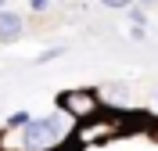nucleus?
<instances>
[{
    "label": "nucleus",
    "instance_id": "obj_5",
    "mask_svg": "<svg viewBox=\"0 0 158 151\" xmlns=\"http://www.w3.org/2000/svg\"><path fill=\"white\" fill-rule=\"evenodd\" d=\"M126 18H129V25H148V11L140 7V4H129V7H126Z\"/></svg>",
    "mask_w": 158,
    "mask_h": 151
},
{
    "label": "nucleus",
    "instance_id": "obj_2",
    "mask_svg": "<svg viewBox=\"0 0 158 151\" xmlns=\"http://www.w3.org/2000/svg\"><path fill=\"white\" fill-rule=\"evenodd\" d=\"M54 108L61 115H69L72 122H83L101 111V97H97V90H61L54 97Z\"/></svg>",
    "mask_w": 158,
    "mask_h": 151
},
{
    "label": "nucleus",
    "instance_id": "obj_6",
    "mask_svg": "<svg viewBox=\"0 0 158 151\" xmlns=\"http://www.w3.org/2000/svg\"><path fill=\"white\" fill-rule=\"evenodd\" d=\"M65 54V47H47L43 54H36V65H47V61H54V58H61Z\"/></svg>",
    "mask_w": 158,
    "mask_h": 151
},
{
    "label": "nucleus",
    "instance_id": "obj_4",
    "mask_svg": "<svg viewBox=\"0 0 158 151\" xmlns=\"http://www.w3.org/2000/svg\"><path fill=\"white\" fill-rule=\"evenodd\" d=\"M25 122H29V111H25V108H18V111H11L7 119H4V133H15V130H22Z\"/></svg>",
    "mask_w": 158,
    "mask_h": 151
},
{
    "label": "nucleus",
    "instance_id": "obj_10",
    "mask_svg": "<svg viewBox=\"0 0 158 151\" xmlns=\"http://www.w3.org/2000/svg\"><path fill=\"white\" fill-rule=\"evenodd\" d=\"M133 4H140V7H151V4H158V0H133Z\"/></svg>",
    "mask_w": 158,
    "mask_h": 151
},
{
    "label": "nucleus",
    "instance_id": "obj_3",
    "mask_svg": "<svg viewBox=\"0 0 158 151\" xmlns=\"http://www.w3.org/2000/svg\"><path fill=\"white\" fill-rule=\"evenodd\" d=\"M25 36V18L11 7H0V43H18Z\"/></svg>",
    "mask_w": 158,
    "mask_h": 151
},
{
    "label": "nucleus",
    "instance_id": "obj_1",
    "mask_svg": "<svg viewBox=\"0 0 158 151\" xmlns=\"http://www.w3.org/2000/svg\"><path fill=\"white\" fill-rule=\"evenodd\" d=\"M72 126L76 122L69 119V115H61L58 108L50 111V115H29V122L22 126L18 133V144H15V151H50L54 144L69 141L72 137Z\"/></svg>",
    "mask_w": 158,
    "mask_h": 151
},
{
    "label": "nucleus",
    "instance_id": "obj_7",
    "mask_svg": "<svg viewBox=\"0 0 158 151\" xmlns=\"http://www.w3.org/2000/svg\"><path fill=\"white\" fill-rule=\"evenodd\" d=\"M50 4H54V0H29L32 15H47V11H50Z\"/></svg>",
    "mask_w": 158,
    "mask_h": 151
},
{
    "label": "nucleus",
    "instance_id": "obj_8",
    "mask_svg": "<svg viewBox=\"0 0 158 151\" xmlns=\"http://www.w3.org/2000/svg\"><path fill=\"white\" fill-rule=\"evenodd\" d=\"M133 0H101V7H111V11H126Z\"/></svg>",
    "mask_w": 158,
    "mask_h": 151
},
{
    "label": "nucleus",
    "instance_id": "obj_12",
    "mask_svg": "<svg viewBox=\"0 0 158 151\" xmlns=\"http://www.w3.org/2000/svg\"><path fill=\"white\" fill-rule=\"evenodd\" d=\"M155 108H158V94H155Z\"/></svg>",
    "mask_w": 158,
    "mask_h": 151
},
{
    "label": "nucleus",
    "instance_id": "obj_11",
    "mask_svg": "<svg viewBox=\"0 0 158 151\" xmlns=\"http://www.w3.org/2000/svg\"><path fill=\"white\" fill-rule=\"evenodd\" d=\"M0 7H7V0H0Z\"/></svg>",
    "mask_w": 158,
    "mask_h": 151
},
{
    "label": "nucleus",
    "instance_id": "obj_9",
    "mask_svg": "<svg viewBox=\"0 0 158 151\" xmlns=\"http://www.w3.org/2000/svg\"><path fill=\"white\" fill-rule=\"evenodd\" d=\"M129 40H148V25H133V29H129Z\"/></svg>",
    "mask_w": 158,
    "mask_h": 151
}]
</instances>
